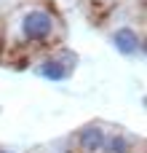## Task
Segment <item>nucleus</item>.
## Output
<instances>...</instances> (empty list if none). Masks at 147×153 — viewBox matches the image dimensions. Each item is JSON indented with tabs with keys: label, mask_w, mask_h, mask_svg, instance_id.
Returning <instances> with one entry per match:
<instances>
[{
	"label": "nucleus",
	"mask_w": 147,
	"mask_h": 153,
	"mask_svg": "<svg viewBox=\"0 0 147 153\" xmlns=\"http://www.w3.org/2000/svg\"><path fill=\"white\" fill-rule=\"evenodd\" d=\"M5 48H51L64 38V22L48 3H24L3 24Z\"/></svg>",
	"instance_id": "obj_1"
},
{
	"label": "nucleus",
	"mask_w": 147,
	"mask_h": 153,
	"mask_svg": "<svg viewBox=\"0 0 147 153\" xmlns=\"http://www.w3.org/2000/svg\"><path fill=\"white\" fill-rule=\"evenodd\" d=\"M75 67H78V54H75V51H70L67 46L56 43V46H51V48L37 59L35 73H37L43 81L62 83V81H67V78L75 73Z\"/></svg>",
	"instance_id": "obj_2"
},
{
	"label": "nucleus",
	"mask_w": 147,
	"mask_h": 153,
	"mask_svg": "<svg viewBox=\"0 0 147 153\" xmlns=\"http://www.w3.org/2000/svg\"><path fill=\"white\" fill-rule=\"evenodd\" d=\"M110 46H112L121 56H126V59H145V54H147L145 35H142L137 27H131V24L115 27V30L110 32Z\"/></svg>",
	"instance_id": "obj_3"
},
{
	"label": "nucleus",
	"mask_w": 147,
	"mask_h": 153,
	"mask_svg": "<svg viewBox=\"0 0 147 153\" xmlns=\"http://www.w3.org/2000/svg\"><path fill=\"white\" fill-rule=\"evenodd\" d=\"M107 132L110 126L104 121H91V124H83L78 132H75V153H102L104 148V140H107Z\"/></svg>",
	"instance_id": "obj_4"
},
{
	"label": "nucleus",
	"mask_w": 147,
	"mask_h": 153,
	"mask_svg": "<svg viewBox=\"0 0 147 153\" xmlns=\"http://www.w3.org/2000/svg\"><path fill=\"white\" fill-rule=\"evenodd\" d=\"M102 153H134V137H131L129 132L118 129V126H115V129L110 126Z\"/></svg>",
	"instance_id": "obj_5"
},
{
	"label": "nucleus",
	"mask_w": 147,
	"mask_h": 153,
	"mask_svg": "<svg viewBox=\"0 0 147 153\" xmlns=\"http://www.w3.org/2000/svg\"><path fill=\"white\" fill-rule=\"evenodd\" d=\"M5 51V38H3V24H0V54Z\"/></svg>",
	"instance_id": "obj_6"
},
{
	"label": "nucleus",
	"mask_w": 147,
	"mask_h": 153,
	"mask_svg": "<svg viewBox=\"0 0 147 153\" xmlns=\"http://www.w3.org/2000/svg\"><path fill=\"white\" fill-rule=\"evenodd\" d=\"M0 153H13V151H5V148H0Z\"/></svg>",
	"instance_id": "obj_7"
},
{
	"label": "nucleus",
	"mask_w": 147,
	"mask_h": 153,
	"mask_svg": "<svg viewBox=\"0 0 147 153\" xmlns=\"http://www.w3.org/2000/svg\"><path fill=\"white\" fill-rule=\"evenodd\" d=\"M104 3H112V0H104Z\"/></svg>",
	"instance_id": "obj_8"
}]
</instances>
